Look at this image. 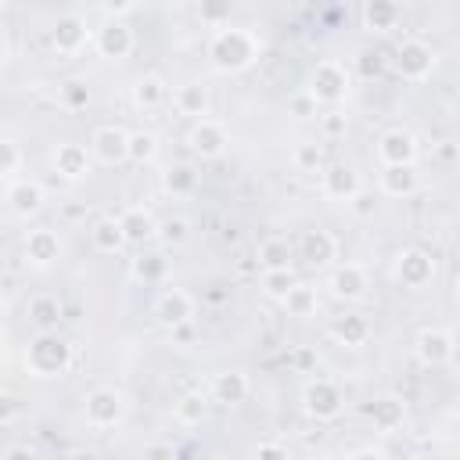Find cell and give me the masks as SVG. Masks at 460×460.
I'll use <instances>...</instances> for the list:
<instances>
[{
	"label": "cell",
	"instance_id": "obj_24",
	"mask_svg": "<svg viewBox=\"0 0 460 460\" xmlns=\"http://www.w3.org/2000/svg\"><path fill=\"white\" fill-rule=\"evenodd\" d=\"M367 417H370V424L377 428V431H395V428H402V420H406V402L399 399V395H377L370 406H367Z\"/></svg>",
	"mask_w": 460,
	"mask_h": 460
},
{
	"label": "cell",
	"instance_id": "obj_48",
	"mask_svg": "<svg viewBox=\"0 0 460 460\" xmlns=\"http://www.w3.org/2000/svg\"><path fill=\"white\" fill-rule=\"evenodd\" d=\"M349 205H352V212H356V216H370V212H374V194H363V190H359Z\"/></svg>",
	"mask_w": 460,
	"mask_h": 460
},
{
	"label": "cell",
	"instance_id": "obj_17",
	"mask_svg": "<svg viewBox=\"0 0 460 460\" xmlns=\"http://www.w3.org/2000/svg\"><path fill=\"white\" fill-rule=\"evenodd\" d=\"M298 255H302L305 266H313V270H327V266L338 259V237H334L331 230H323V226H313V230L302 234V241H298Z\"/></svg>",
	"mask_w": 460,
	"mask_h": 460
},
{
	"label": "cell",
	"instance_id": "obj_14",
	"mask_svg": "<svg viewBox=\"0 0 460 460\" xmlns=\"http://www.w3.org/2000/svg\"><path fill=\"white\" fill-rule=\"evenodd\" d=\"M190 316H194V298H190L183 288H169V291H162V295L155 298V320H158L162 327L180 331V327L190 323Z\"/></svg>",
	"mask_w": 460,
	"mask_h": 460
},
{
	"label": "cell",
	"instance_id": "obj_11",
	"mask_svg": "<svg viewBox=\"0 0 460 460\" xmlns=\"http://www.w3.org/2000/svg\"><path fill=\"white\" fill-rule=\"evenodd\" d=\"M50 165L61 180L75 183V180H86V172L93 169V155L79 144V140H61L54 151H50Z\"/></svg>",
	"mask_w": 460,
	"mask_h": 460
},
{
	"label": "cell",
	"instance_id": "obj_19",
	"mask_svg": "<svg viewBox=\"0 0 460 460\" xmlns=\"http://www.w3.org/2000/svg\"><path fill=\"white\" fill-rule=\"evenodd\" d=\"M327 288H331L334 298H341V302H356V298L367 295L370 280H367V270H363L359 262H341V266H334V270L327 273Z\"/></svg>",
	"mask_w": 460,
	"mask_h": 460
},
{
	"label": "cell",
	"instance_id": "obj_23",
	"mask_svg": "<svg viewBox=\"0 0 460 460\" xmlns=\"http://www.w3.org/2000/svg\"><path fill=\"white\" fill-rule=\"evenodd\" d=\"M252 392V381L244 370H219L212 377V399L223 402V406H241Z\"/></svg>",
	"mask_w": 460,
	"mask_h": 460
},
{
	"label": "cell",
	"instance_id": "obj_33",
	"mask_svg": "<svg viewBox=\"0 0 460 460\" xmlns=\"http://www.w3.org/2000/svg\"><path fill=\"white\" fill-rule=\"evenodd\" d=\"M133 277L140 284H162L169 277V259L162 252H140L133 259Z\"/></svg>",
	"mask_w": 460,
	"mask_h": 460
},
{
	"label": "cell",
	"instance_id": "obj_20",
	"mask_svg": "<svg viewBox=\"0 0 460 460\" xmlns=\"http://www.w3.org/2000/svg\"><path fill=\"white\" fill-rule=\"evenodd\" d=\"M133 47H137V36H133V29H129L126 22H104V25L97 29V54H101V58L122 61V58L133 54Z\"/></svg>",
	"mask_w": 460,
	"mask_h": 460
},
{
	"label": "cell",
	"instance_id": "obj_8",
	"mask_svg": "<svg viewBox=\"0 0 460 460\" xmlns=\"http://www.w3.org/2000/svg\"><path fill=\"white\" fill-rule=\"evenodd\" d=\"M129 137L133 133L122 126H97L90 137V155L101 165H122V162H129Z\"/></svg>",
	"mask_w": 460,
	"mask_h": 460
},
{
	"label": "cell",
	"instance_id": "obj_4",
	"mask_svg": "<svg viewBox=\"0 0 460 460\" xmlns=\"http://www.w3.org/2000/svg\"><path fill=\"white\" fill-rule=\"evenodd\" d=\"M302 410H305L313 420H320V424L338 420L341 410H345L341 388H338L331 377H313V381H305V388H302Z\"/></svg>",
	"mask_w": 460,
	"mask_h": 460
},
{
	"label": "cell",
	"instance_id": "obj_43",
	"mask_svg": "<svg viewBox=\"0 0 460 460\" xmlns=\"http://www.w3.org/2000/svg\"><path fill=\"white\" fill-rule=\"evenodd\" d=\"M201 22H212L216 29H223V25H230V7H223V4H201Z\"/></svg>",
	"mask_w": 460,
	"mask_h": 460
},
{
	"label": "cell",
	"instance_id": "obj_46",
	"mask_svg": "<svg viewBox=\"0 0 460 460\" xmlns=\"http://www.w3.org/2000/svg\"><path fill=\"white\" fill-rule=\"evenodd\" d=\"M349 129L345 115H323V137H341Z\"/></svg>",
	"mask_w": 460,
	"mask_h": 460
},
{
	"label": "cell",
	"instance_id": "obj_34",
	"mask_svg": "<svg viewBox=\"0 0 460 460\" xmlns=\"http://www.w3.org/2000/svg\"><path fill=\"white\" fill-rule=\"evenodd\" d=\"M284 309H288V316H298V320H309V316H316V309H320V295H316V288H309V284H295L291 288V295L280 302Z\"/></svg>",
	"mask_w": 460,
	"mask_h": 460
},
{
	"label": "cell",
	"instance_id": "obj_13",
	"mask_svg": "<svg viewBox=\"0 0 460 460\" xmlns=\"http://www.w3.org/2000/svg\"><path fill=\"white\" fill-rule=\"evenodd\" d=\"M22 255H25V262L36 266V270L54 266V262L61 259V237H58V230H50V226L29 230L25 241H22Z\"/></svg>",
	"mask_w": 460,
	"mask_h": 460
},
{
	"label": "cell",
	"instance_id": "obj_40",
	"mask_svg": "<svg viewBox=\"0 0 460 460\" xmlns=\"http://www.w3.org/2000/svg\"><path fill=\"white\" fill-rule=\"evenodd\" d=\"M187 237H190V219L187 216H169V219L158 223V241L165 248H180Z\"/></svg>",
	"mask_w": 460,
	"mask_h": 460
},
{
	"label": "cell",
	"instance_id": "obj_36",
	"mask_svg": "<svg viewBox=\"0 0 460 460\" xmlns=\"http://www.w3.org/2000/svg\"><path fill=\"white\" fill-rule=\"evenodd\" d=\"M291 165H295L298 172H323V169H327V162H323V144H316V140H302V144H295V151H291Z\"/></svg>",
	"mask_w": 460,
	"mask_h": 460
},
{
	"label": "cell",
	"instance_id": "obj_22",
	"mask_svg": "<svg viewBox=\"0 0 460 460\" xmlns=\"http://www.w3.org/2000/svg\"><path fill=\"white\" fill-rule=\"evenodd\" d=\"M176 111L187 115V119H194V122L208 119L212 115V90L205 83H198V79L194 83H183L176 90Z\"/></svg>",
	"mask_w": 460,
	"mask_h": 460
},
{
	"label": "cell",
	"instance_id": "obj_3",
	"mask_svg": "<svg viewBox=\"0 0 460 460\" xmlns=\"http://www.w3.org/2000/svg\"><path fill=\"white\" fill-rule=\"evenodd\" d=\"M313 104H341L349 97V68L334 58H323L313 65L309 72V86H305Z\"/></svg>",
	"mask_w": 460,
	"mask_h": 460
},
{
	"label": "cell",
	"instance_id": "obj_35",
	"mask_svg": "<svg viewBox=\"0 0 460 460\" xmlns=\"http://www.w3.org/2000/svg\"><path fill=\"white\" fill-rule=\"evenodd\" d=\"M331 338L341 341V345H349V349H356V345H363L370 338V323L363 316H338L331 323Z\"/></svg>",
	"mask_w": 460,
	"mask_h": 460
},
{
	"label": "cell",
	"instance_id": "obj_42",
	"mask_svg": "<svg viewBox=\"0 0 460 460\" xmlns=\"http://www.w3.org/2000/svg\"><path fill=\"white\" fill-rule=\"evenodd\" d=\"M133 11H137L133 0H104V4H101L104 22H126V14H133Z\"/></svg>",
	"mask_w": 460,
	"mask_h": 460
},
{
	"label": "cell",
	"instance_id": "obj_18",
	"mask_svg": "<svg viewBox=\"0 0 460 460\" xmlns=\"http://www.w3.org/2000/svg\"><path fill=\"white\" fill-rule=\"evenodd\" d=\"M86 43H90V29H86V22L79 14L68 11V14H58L54 18V25H50V47L58 54H79Z\"/></svg>",
	"mask_w": 460,
	"mask_h": 460
},
{
	"label": "cell",
	"instance_id": "obj_41",
	"mask_svg": "<svg viewBox=\"0 0 460 460\" xmlns=\"http://www.w3.org/2000/svg\"><path fill=\"white\" fill-rule=\"evenodd\" d=\"M61 101H65V108L79 111V108H86V101H90V86H86L83 79H65V83H61Z\"/></svg>",
	"mask_w": 460,
	"mask_h": 460
},
{
	"label": "cell",
	"instance_id": "obj_30",
	"mask_svg": "<svg viewBox=\"0 0 460 460\" xmlns=\"http://www.w3.org/2000/svg\"><path fill=\"white\" fill-rule=\"evenodd\" d=\"M172 413L183 428H198L208 420V395L205 392H183L176 402H172Z\"/></svg>",
	"mask_w": 460,
	"mask_h": 460
},
{
	"label": "cell",
	"instance_id": "obj_29",
	"mask_svg": "<svg viewBox=\"0 0 460 460\" xmlns=\"http://www.w3.org/2000/svg\"><path fill=\"white\" fill-rule=\"evenodd\" d=\"M165 93H169V86H165V79L155 75V72L140 75V79L133 83V90H129V97H133V104H137L140 111H155V108L165 101Z\"/></svg>",
	"mask_w": 460,
	"mask_h": 460
},
{
	"label": "cell",
	"instance_id": "obj_1",
	"mask_svg": "<svg viewBox=\"0 0 460 460\" xmlns=\"http://www.w3.org/2000/svg\"><path fill=\"white\" fill-rule=\"evenodd\" d=\"M205 54H208V65L216 72H244L255 65L259 58V40L255 32L241 29V25H223V29H212L208 43H205Z\"/></svg>",
	"mask_w": 460,
	"mask_h": 460
},
{
	"label": "cell",
	"instance_id": "obj_49",
	"mask_svg": "<svg viewBox=\"0 0 460 460\" xmlns=\"http://www.w3.org/2000/svg\"><path fill=\"white\" fill-rule=\"evenodd\" d=\"M0 460H36V453H32L29 446L14 442V446H7V449H4V456H0Z\"/></svg>",
	"mask_w": 460,
	"mask_h": 460
},
{
	"label": "cell",
	"instance_id": "obj_45",
	"mask_svg": "<svg viewBox=\"0 0 460 460\" xmlns=\"http://www.w3.org/2000/svg\"><path fill=\"white\" fill-rule=\"evenodd\" d=\"M144 460H180V453L169 446V442H151L144 449Z\"/></svg>",
	"mask_w": 460,
	"mask_h": 460
},
{
	"label": "cell",
	"instance_id": "obj_39",
	"mask_svg": "<svg viewBox=\"0 0 460 460\" xmlns=\"http://www.w3.org/2000/svg\"><path fill=\"white\" fill-rule=\"evenodd\" d=\"M22 162H25V155H22L18 140H14V137H4V140H0V172H4V180H7V183H14V180H18Z\"/></svg>",
	"mask_w": 460,
	"mask_h": 460
},
{
	"label": "cell",
	"instance_id": "obj_56",
	"mask_svg": "<svg viewBox=\"0 0 460 460\" xmlns=\"http://www.w3.org/2000/svg\"><path fill=\"white\" fill-rule=\"evenodd\" d=\"M316 460H320V456H316Z\"/></svg>",
	"mask_w": 460,
	"mask_h": 460
},
{
	"label": "cell",
	"instance_id": "obj_54",
	"mask_svg": "<svg viewBox=\"0 0 460 460\" xmlns=\"http://www.w3.org/2000/svg\"><path fill=\"white\" fill-rule=\"evenodd\" d=\"M190 460H219V456H216V453H208V449H194V453H190Z\"/></svg>",
	"mask_w": 460,
	"mask_h": 460
},
{
	"label": "cell",
	"instance_id": "obj_50",
	"mask_svg": "<svg viewBox=\"0 0 460 460\" xmlns=\"http://www.w3.org/2000/svg\"><path fill=\"white\" fill-rule=\"evenodd\" d=\"M11 58V32L0 25V61H7Z\"/></svg>",
	"mask_w": 460,
	"mask_h": 460
},
{
	"label": "cell",
	"instance_id": "obj_10",
	"mask_svg": "<svg viewBox=\"0 0 460 460\" xmlns=\"http://www.w3.org/2000/svg\"><path fill=\"white\" fill-rule=\"evenodd\" d=\"M417 137L410 133V129H402V126H395V129H385L381 137H377V158H381V169H388V165H413L417 162Z\"/></svg>",
	"mask_w": 460,
	"mask_h": 460
},
{
	"label": "cell",
	"instance_id": "obj_7",
	"mask_svg": "<svg viewBox=\"0 0 460 460\" xmlns=\"http://www.w3.org/2000/svg\"><path fill=\"white\" fill-rule=\"evenodd\" d=\"M453 352H456V341H453V331L446 327H420L413 338V356L424 367H446Z\"/></svg>",
	"mask_w": 460,
	"mask_h": 460
},
{
	"label": "cell",
	"instance_id": "obj_31",
	"mask_svg": "<svg viewBox=\"0 0 460 460\" xmlns=\"http://www.w3.org/2000/svg\"><path fill=\"white\" fill-rule=\"evenodd\" d=\"M162 187H165V194H172V198H187V194L198 190V169L187 165V162H172V165L162 172Z\"/></svg>",
	"mask_w": 460,
	"mask_h": 460
},
{
	"label": "cell",
	"instance_id": "obj_25",
	"mask_svg": "<svg viewBox=\"0 0 460 460\" xmlns=\"http://www.w3.org/2000/svg\"><path fill=\"white\" fill-rule=\"evenodd\" d=\"M420 187V172L413 165H388L381 169V194L385 198H410Z\"/></svg>",
	"mask_w": 460,
	"mask_h": 460
},
{
	"label": "cell",
	"instance_id": "obj_28",
	"mask_svg": "<svg viewBox=\"0 0 460 460\" xmlns=\"http://www.w3.org/2000/svg\"><path fill=\"white\" fill-rule=\"evenodd\" d=\"M399 18H402V7L395 0H367L363 4V25L370 32H388L399 25Z\"/></svg>",
	"mask_w": 460,
	"mask_h": 460
},
{
	"label": "cell",
	"instance_id": "obj_9",
	"mask_svg": "<svg viewBox=\"0 0 460 460\" xmlns=\"http://www.w3.org/2000/svg\"><path fill=\"white\" fill-rule=\"evenodd\" d=\"M187 147H190L198 158L212 162V158H219V155L230 147V133H226V126H223L219 119H201V122L190 126Z\"/></svg>",
	"mask_w": 460,
	"mask_h": 460
},
{
	"label": "cell",
	"instance_id": "obj_51",
	"mask_svg": "<svg viewBox=\"0 0 460 460\" xmlns=\"http://www.w3.org/2000/svg\"><path fill=\"white\" fill-rule=\"evenodd\" d=\"M68 460H104V456H101L97 449H72Z\"/></svg>",
	"mask_w": 460,
	"mask_h": 460
},
{
	"label": "cell",
	"instance_id": "obj_32",
	"mask_svg": "<svg viewBox=\"0 0 460 460\" xmlns=\"http://www.w3.org/2000/svg\"><path fill=\"white\" fill-rule=\"evenodd\" d=\"M291 255H295V248H291L288 237H266V241L259 244V252H255L262 273H266V270H291Z\"/></svg>",
	"mask_w": 460,
	"mask_h": 460
},
{
	"label": "cell",
	"instance_id": "obj_16",
	"mask_svg": "<svg viewBox=\"0 0 460 460\" xmlns=\"http://www.w3.org/2000/svg\"><path fill=\"white\" fill-rule=\"evenodd\" d=\"M47 205V190L40 180H29V176H18L14 183H7V208L22 219H32L40 216Z\"/></svg>",
	"mask_w": 460,
	"mask_h": 460
},
{
	"label": "cell",
	"instance_id": "obj_6",
	"mask_svg": "<svg viewBox=\"0 0 460 460\" xmlns=\"http://www.w3.org/2000/svg\"><path fill=\"white\" fill-rule=\"evenodd\" d=\"M395 72L406 83H424L435 72V50L424 40H402L395 47Z\"/></svg>",
	"mask_w": 460,
	"mask_h": 460
},
{
	"label": "cell",
	"instance_id": "obj_44",
	"mask_svg": "<svg viewBox=\"0 0 460 460\" xmlns=\"http://www.w3.org/2000/svg\"><path fill=\"white\" fill-rule=\"evenodd\" d=\"M255 460H291V453H288L280 442H259Z\"/></svg>",
	"mask_w": 460,
	"mask_h": 460
},
{
	"label": "cell",
	"instance_id": "obj_2",
	"mask_svg": "<svg viewBox=\"0 0 460 460\" xmlns=\"http://www.w3.org/2000/svg\"><path fill=\"white\" fill-rule=\"evenodd\" d=\"M22 359L32 377H61L72 367V341L61 338L58 331H43V334L29 338Z\"/></svg>",
	"mask_w": 460,
	"mask_h": 460
},
{
	"label": "cell",
	"instance_id": "obj_27",
	"mask_svg": "<svg viewBox=\"0 0 460 460\" xmlns=\"http://www.w3.org/2000/svg\"><path fill=\"white\" fill-rule=\"evenodd\" d=\"M25 316H29V323L36 327V334L58 331V323H61V302H58L54 295H32L29 305H25Z\"/></svg>",
	"mask_w": 460,
	"mask_h": 460
},
{
	"label": "cell",
	"instance_id": "obj_12",
	"mask_svg": "<svg viewBox=\"0 0 460 460\" xmlns=\"http://www.w3.org/2000/svg\"><path fill=\"white\" fill-rule=\"evenodd\" d=\"M431 277H435V259H431L428 252H420V248H402V252L395 255V280H399L402 288L417 291V288L431 284Z\"/></svg>",
	"mask_w": 460,
	"mask_h": 460
},
{
	"label": "cell",
	"instance_id": "obj_38",
	"mask_svg": "<svg viewBox=\"0 0 460 460\" xmlns=\"http://www.w3.org/2000/svg\"><path fill=\"white\" fill-rule=\"evenodd\" d=\"M155 155H158V137L151 129H137L129 137V162L133 165H147V162H155Z\"/></svg>",
	"mask_w": 460,
	"mask_h": 460
},
{
	"label": "cell",
	"instance_id": "obj_47",
	"mask_svg": "<svg viewBox=\"0 0 460 460\" xmlns=\"http://www.w3.org/2000/svg\"><path fill=\"white\" fill-rule=\"evenodd\" d=\"M349 460H388V453L377 449V446H359V449L349 453Z\"/></svg>",
	"mask_w": 460,
	"mask_h": 460
},
{
	"label": "cell",
	"instance_id": "obj_52",
	"mask_svg": "<svg viewBox=\"0 0 460 460\" xmlns=\"http://www.w3.org/2000/svg\"><path fill=\"white\" fill-rule=\"evenodd\" d=\"M381 68V58L377 54H363V72L370 75V72H377Z\"/></svg>",
	"mask_w": 460,
	"mask_h": 460
},
{
	"label": "cell",
	"instance_id": "obj_26",
	"mask_svg": "<svg viewBox=\"0 0 460 460\" xmlns=\"http://www.w3.org/2000/svg\"><path fill=\"white\" fill-rule=\"evenodd\" d=\"M90 241H93V248H97L101 255H119V252L129 244L126 234H122L119 216H104V219H97L93 230H90Z\"/></svg>",
	"mask_w": 460,
	"mask_h": 460
},
{
	"label": "cell",
	"instance_id": "obj_15",
	"mask_svg": "<svg viewBox=\"0 0 460 460\" xmlns=\"http://www.w3.org/2000/svg\"><path fill=\"white\" fill-rule=\"evenodd\" d=\"M320 190H323V198H331V201H352V198L363 190V183H359V172H356L349 162H331V165L320 172Z\"/></svg>",
	"mask_w": 460,
	"mask_h": 460
},
{
	"label": "cell",
	"instance_id": "obj_5",
	"mask_svg": "<svg viewBox=\"0 0 460 460\" xmlns=\"http://www.w3.org/2000/svg\"><path fill=\"white\" fill-rule=\"evenodd\" d=\"M83 417H86L90 428H101V431L122 424V417H126V399H122V392H119V388H108V385L93 388V392L83 399Z\"/></svg>",
	"mask_w": 460,
	"mask_h": 460
},
{
	"label": "cell",
	"instance_id": "obj_55",
	"mask_svg": "<svg viewBox=\"0 0 460 460\" xmlns=\"http://www.w3.org/2000/svg\"><path fill=\"white\" fill-rule=\"evenodd\" d=\"M456 295H460V277H456Z\"/></svg>",
	"mask_w": 460,
	"mask_h": 460
},
{
	"label": "cell",
	"instance_id": "obj_37",
	"mask_svg": "<svg viewBox=\"0 0 460 460\" xmlns=\"http://www.w3.org/2000/svg\"><path fill=\"white\" fill-rule=\"evenodd\" d=\"M259 284H262L266 298H273V302H284V298L291 295V288L298 284V277H295V270H266Z\"/></svg>",
	"mask_w": 460,
	"mask_h": 460
},
{
	"label": "cell",
	"instance_id": "obj_21",
	"mask_svg": "<svg viewBox=\"0 0 460 460\" xmlns=\"http://www.w3.org/2000/svg\"><path fill=\"white\" fill-rule=\"evenodd\" d=\"M119 223H122V234L129 244H144L151 237H158V219L151 216L147 205H129L119 212Z\"/></svg>",
	"mask_w": 460,
	"mask_h": 460
},
{
	"label": "cell",
	"instance_id": "obj_53",
	"mask_svg": "<svg viewBox=\"0 0 460 460\" xmlns=\"http://www.w3.org/2000/svg\"><path fill=\"white\" fill-rule=\"evenodd\" d=\"M295 363H298V367H313V363H316V356H313L309 349H298V352H295Z\"/></svg>",
	"mask_w": 460,
	"mask_h": 460
}]
</instances>
